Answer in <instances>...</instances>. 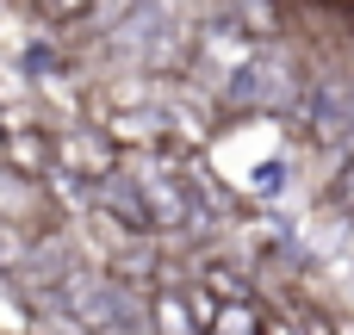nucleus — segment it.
<instances>
[{
  "label": "nucleus",
  "mask_w": 354,
  "mask_h": 335,
  "mask_svg": "<svg viewBox=\"0 0 354 335\" xmlns=\"http://www.w3.org/2000/svg\"><path fill=\"white\" fill-rule=\"evenodd\" d=\"M62 305L93 335H156V311L143 298H131L118 280H100V274H68L62 280Z\"/></svg>",
  "instance_id": "f257e3e1"
},
{
  "label": "nucleus",
  "mask_w": 354,
  "mask_h": 335,
  "mask_svg": "<svg viewBox=\"0 0 354 335\" xmlns=\"http://www.w3.org/2000/svg\"><path fill=\"white\" fill-rule=\"evenodd\" d=\"M280 75H292L280 56H255L243 75H230V99H243V106H268V99L280 93Z\"/></svg>",
  "instance_id": "f03ea898"
},
{
  "label": "nucleus",
  "mask_w": 354,
  "mask_h": 335,
  "mask_svg": "<svg viewBox=\"0 0 354 335\" xmlns=\"http://www.w3.org/2000/svg\"><path fill=\"white\" fill-rule=\"evenodd\" d=\"M348 99H342V87L336 81H324V93H317V143H348Z\"/></svg>",
  "instance_id": "7ed1b4c3"
},
{
  "label": "nucleus",
  "mask_w": 354,
  "mask_h": 335,
  "mask_svg": "<svg viewBox=\"0 0 354 335\" xmlns=\"http://www.w3.org/2000/svg\"><path fill=\"white\" fill-rule=\"evenodd\" d=\"M149 311H156V335H187V329H193V317H187V305H180L174 292H162Z\"/></svg>",
  "instance_id": "20e7f679"
},
{
  "label": "nucleus",
  "mask_w": 354,
  "mask_h": 335,
  "mask_svg": "<svg viewBox=\"0 0 354 335\" xmlns=\"http://www.w3.org/2000/svg\"><path fill=\"white\" fill-rule=\"evenodd\" d=\"M212 335H261V323H255V311H249V305H224V311H218V323H212Z\"/></svg>",
  "instance_id": "39448f33"
},
{
  "label": "nucleus",
  "mask_w": 354,
  "mask_h": 335,
  "mask_svg": "<svg viewBox=\"0 0 354 335\" xmlns=\"http://www.w3.org/2000/svg\"><path fill=\"white\" fill-rule=\"evenodd\" d=\"M25 255H31V242L12 236V224H0V267H25Z\"/></svg>",
  "instance_id": "423d86ee"
},
{
  "label": "nucleus",
  "mask_w": 354,
  "mask_h": 335,
  "mask_svg": "<svg viewBox=\"0 0 354 335\" xmlns=\"http://www.w3.org/2000/svg\"><path fill=\"white\" fill-rule=\"evenodd\" d=\"M336 205H348V211H354V162H348V174H342V186H336Z\"/></svg>",
  "instance_id": "0eeeda50"
}]
</instances>
